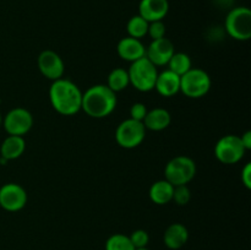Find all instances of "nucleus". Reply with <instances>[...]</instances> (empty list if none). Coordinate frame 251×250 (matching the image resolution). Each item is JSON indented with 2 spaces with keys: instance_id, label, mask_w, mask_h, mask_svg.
Instances as JSON below:
<instances>
[{
  "instance_id": "1",
  "label": "nucleus",
  "mask_w": 251,
  "mask_h": 250,
  "mask_svg": "<svg viewBox=\"0 0 251 250\" xmlns=\"http://www.w3.org/2000/svg\"><path fill=\"white\" fill-rule=\"evenodd\" d=\"M51 107L63 115H74L81 110L82 92L76 83L66 78L53 81L49 88Z\"/></svg>"
},
{
  "instance_id": "2",
  "label": "nucleus",
  "mask_w": 251,
  "mask_h": 250,
  "mask_svg": "<svg viewBox=\"0 0 251 250\" xmlns=\"http://www.w3.org/2000/svg\"><path fill=\"white\" fill-rule=\"evenodd\" d=\"M117 93L107 85H95L82 93L81 109L91 118L100 119L112 114L117 107Z\"/></svg>"
},
{
  "instance_id": "3",
  "label": "nucleus",
  "mask_w": 251,
  "mask_h": 250,
  "mask_svg": "<svg viewBox=\"0 0 251 250\" xmlns=\"http://www.w3.org/2000/svg\"><path fill=\"white\" fill-rule=\"evenodd\" d=\"M127 74H129L130 83L141 92H149V91L153 90L157 75H158L157 68L146 56L136 61H132Z\"/></svg>"
},
{
  "instance_id": "4",
  "label": "nucleus",
  "mask_w": 251,
  "mask_h": 250,
  "mask_svg": "<svg viewBox=\"0 0 251 250\" xmlns=\"http://www.w3.org/2000/svg\"><path fill=\"white\" fill-rule=\"evenodd\" d=\"M196 174V164L190 157L176 156L167 163L164 168L166 180L173 186L188 185Z\"/></svg>"
},
{
  "instance_id": "5",
  "label": "nucleus",
  "mask_w": 251,
  "mask_h": 250,
  "mask_svg": "<svg viewBox=\"0 0 251 250\" xmlns=\"http://www.w3.org/2000/svg\"><path fill=\"white\" fill-rule=\"evenodd\" d=\"M226 31L237 41H249L251 38V11L245 6L230 10L226 17Z\"/></svg>"
},
{
  "instance_id": "6",
  "label": "nucleus",
  "mask_w": 251,
  "mask_h": 250,
  "mask_svg": "<svg viewBox=\"0 0 251 250\" xmlns=\"http://www.w3.org/2000/svg\"><path fill=\"white\" fill-rule=\"evenodd\" d=\"M211 90V77L201 69L191 68L188 73L180 76V92L188 98L203 97Z\"/></svg>"
},
{
  "instance_id": "7",
  "label": "nucleus",
  "mask_w": 251,
  "mask_h": 250,
  "mask_svg": "<svg viewBox=\"0 0 251 250\" xmlns=\"http://www.w3.org/2000/svg\"><path fill=\"white\" fill-rule=\"evenodd\" d=\"M145 136H146V127L144 123L137 122L131 118L120 123L115 131V140L123 149H135L141 145Z\"/></svg>"
},
{
  "instance_id": "8",
  "label": "nucleus",
  "mask_w": 251,
  "mask_h": 250,
  "mask_svg": "<svg viewBox=\"0 0 251 250\" xmlns=\"http://www.w3.org/2000/svg\"><path fill=\"white\" fill-rule=\"evenodd\" d=\"M245 152L247 150L238 135H226L218 140L215 146L216 158L223 164L238 163L244 157Z\"/></svg>"
},
{
  "instance_id": "9",
  "label": "nucleus",
  "mask_w": 251,
  "mask_h": 250,
  "mask_svg": "<svg viewBox=\"0 0 251 250\" xmlns=\"http://www.w3.org/2000/svg\"><path fill=\"white\" fill-rule=\"evenodd\" d=\"M2 125L9 135L24 136L33 125V117L25 108H14L5 115Z\"/></svg>"
},
{
  "instance_id": "10",
  "label": "nucleus",
  "mask_w": 251,
  "mask_h": 250,
  "mask_svg": "<svg viewBox=\"0 0 251 250\" xmlns=\"http://www.w3.org/2000/svg\"><path fill=\"white\" fill-rule=\"evenodd\" d=\"M27 203V193L20 184L7 183L0 188V206L10 212L22 210Z\"/></svg>"
},
{
  "instance_id": "11",
  "label": "nucleus",
  "mask_w": 251,
  "mask_h": 250,
  "mask_svg": "<svg viewBox=\"0 0 251 250\" xmlns=\"http://www.w3.org/2000/svg\"><path fill=\"white\" fill-rule=\"evenodd\" d=\"M38 69L42 75L46 76L49 80H59L63 77L64 71H65V65L58 53L53 50H43L38 55Z\"/></svg>"
},
{
  "instance_id": "12",
  "label": "nucleus",
  "mask_w": 251,
  "mask_h": 250,
  "mask_svg": "<svg viewBox=\"0 0 251 250\" xmlns=\"http://www.w3.org/2000/svg\"><path fill=\"white\" fill-rule=\"evenodd\" d=\"M174 53L176 50L173 43L168 38L163 37L151 42L149 48L146 49V58L154 66H163L168 64Z\"/></svg>"
},
{
  "instance_id": "13",
  "label": "nucleus",
  "mask_w": 251,
  "mask_h": 250,
  "mask_svg": "<svg viewBox=\"0 0 251 250\" xmlns=\"http://www.w3.org/2000/svg\"><path fill=\"white\" fill-rule=\"evenodd\" d=\"M169 10L168 0H141L139 4V15L147 22L162 21Z\"/></svg>"
},
{
  "instance_id": "14",
  "label": "nucleus",
  "mask_w": 251,
  "mask_h": 250,
  "mask_svg": "<svg viewBox=\"0 0 251 250\" xmlns=\"http://www.w3.org/2000/svg\"><path fill=\"white\" fill-rule=\"evenodd\" d=\"M117 51L123 60L132 63L146 56V48L141 41L132 37H124L117 46Z\"/></svg>"
},
{
  "instance_id": "15",
  "label": "nucleus",
  "mask_w": 251,
  "mask_h": 250,
  "mask_svg": "<svg viewBox=\"0 0 251 250\" xmlns=\"http://www.w3.org/2000/svg\"><path fill=\"white\" fill-rule=\"evenodd\" d=\"M154 88L163 97H173L180 92V76L171 70H164L157 75Z\"/></svg>"
},
{
  "instance_id": "16",
  "label": "nucleus",
  "mask_w": 251,
  "mask_h": 250,
  "mask_svg": "<svg viewBox=\"0 0 251 250\" xmlns=\"http://www.w3.org/2000/svg\"><path fill=\"white\" fill-rule=\"evenodd\" d=\"M189 239V232L181 223H173L166 229L163 234V242L168 249L178 250L186 244Z\"/></svg>"
},
{
  "instance_id": "17",
  "label": "nucleus",
  "mask_w": 251,
  "mask_h": 250,
  "mask_svg": "<svg viewBox=\"0 0 251 250\" xmlns=\"http://www.w3.org/2000/svg\"><path fill=\"white\" fill-rule=\"evenodd\" d=\"M172 122L171 113L164 108H154L149 110L144 119V125L146 129L152 131H161L167 129Z\"/></svg>"
},
{
  "instance_id": "18",
  "label": "nucleus",
  "mask_w": 251,
  "mask_h": 250,
  "mask_svg": "<svg viewBox=\"0 0 251 250\" xmlns=\"http://www.w3.org/2000/svg\"><path fill=\"white\" fill-rule=\"evenodd\" d=\"M174 186L168 180H157L151 185L149 191L150 199L156 205H166L173 200Z\"/></svg>"
},
{
  "instance_id": "19",
  "label": "nucleus",
  "mask_w": 251,
  "mask_h": 250,
  "mask_svg": "<svg viewBox=\"0 0 251 250\" xmlns=\"http://www.w3.org/2000/svg\"><path fill=\"white\" fill-rule=\"evenodd\" d=\"M25 149H26V142H25L24 136L9 135L2 141L0 152H1L2 158L10 161V159L19 158L25 152Z\"/></svg>"
},
{
  "instance_id": "20",
  "label": "nucleus",
  "mask_w": 251,
  "mask_h": 250,
  "mask_svg": "<svg viewBox=\"0 0 251 250\" xmlns=\"http://www.w3.org/2000/svg\"><path fill=\"white\" fill-rule=\"evenodd\" d=\"M129 74H127V70H125V69L123 68L114 69V70L110 71V74L108 75L107 86L115 93L125 90V88L129 86Z\"/></svg>"
},
{
  "instance_id": "21",
  "label": "nucleus",
  "mask_w": 251,
  "mask_h": 250,
  "mask_svg": "<svg viewBox=\"0 0 251 250\" xmlns=\"http://www.w3.org/2000/svg\"><path fill=\"white\" fill-rule=\"evenodd\" d=\"M167 65H168V70L173 71L179 76H183L193 68L190 56L185 53H174Z\"/></svg>"
},
{
  "instance_id": "22",
  "label": "nucleus",
  "mask_w": 251,
  "mask_h": 250,
  "mask_svg": "<svg viewBox=\"0 0 251 250\" xmlns=\"http://www.w3.org/2000/svg\"><path fill=\"white\" fill-rule=\"evenodd\" d=\"M149 24L150 22H147L144 17H141L140 15H135V16H132L127 21V34H129V37H132V38L141 39L142 37H145L147 34Z\"/></svg>"
},
{
  "instance_id": "23",
  "label": "nucleus",
  "mask_w": 251,
  "mask_h": 250,
  "mask_svg": "<svg viewBox=\"0 0 251 250\" xmlns=\"http://www.w3.org/2000/svg\"><path fill=\"white\" fill-rule=\"evenodd\" d=\"M105 250H135L131 240L127 235L113 234L105 242Z\"/></svg>"
},
{
  "instance_id": "24",
  "label": "nucleus",
  "mask_w": 251,
  "mask_h": 250,
  "mask_svg": "<svg viewBox=\"0 0 251 250\" xmlns=\"http://www.w3.org/2000/svg\"><path fill=\"white\" fill-rule=\"evenodd\" d=\"M191 199V191L188 185H176L173 190V200L176 205L185 206L188 205Z\"/></svg>"
},
{
  "instance_id": "25",
  "label": "nucleus",
  "mask_w": 251,
  "mask_h": 250,
  "mask_svg": "<svg viewBox=\"0 0 251 250\" xmlns=\"http://www.w3.org/2000/svg\"><path fill=\"white\" fill-rule=\"evenodd\" d=\"M130 240H131L132 245L135 249H140V248H146L150 242L149 233L144 229H136L131 233L130 235Z\"/></svg>"
},
{
  "instance_id": "26",
  "label": "nucleus",
  "mask_w": 251,
  "mask_h": 250,
  "mask_svg": "<svg viewBox=\"0 0 251 250\" xmlns=\"http://www.w3.org/2000/svg\"><path fill=\"white\" fill-rule=\"evenodd\" d=\"M147 34L152 38V41L154 39L163 38L166 36V26L162 21H153L149 24V29H147Z\"/></svg>"
},
{
  "instance_id": "27",
  "label": "nucleus",
  "mask_w": 251,
  "mask_h": 250,
  "mask_svg": "<svg viewBox=\"0 0 251 250\" xmlns=\"http://www.w3.org/2000/svg\"><path fill=\"white\" fill-rule=\"evenodd\" d=\"M147 112H149V110H147L146 105H145L144 103H134V104L131 105V108H130V118L134 120H137V122H144Z\"/></svg>"
},
{
  "instance_id": "28",
  "label": "nucleus",
  "mask_w": 251,
  "mask_h": 250,
  "mask_svg": "<svg viewBox=\"0 0 251 250\" xmlns=\"http://www.w3.org/2000/svg\"><path fill=\"white\" fill-rule=\"evenodd\" d=\"M242 181L247 189H251V163H247L242 171Z\"/></svg>"
},
{
  "instance_id": "29",
  "label": "nucleus",
  "mask_w": 251,
  "mask_h": 250,
  "mask_svg": "<svg viewBox=\"0 0 251 250\" xmlns=\"http://www.w3.org/2000/svg\"><path fill=\"white\" fill-rule=\"evenodd\" d=\"M240 140H242L243 146L245 147V150H247V151L251 150V131H245L244 134L240 136Z\"/></svg>"
},
{
  "instance_id": "30",
  "label": "nucleus",
  "mask_w": 251,
  "mask_h": 250,
  "mask_svg": "<svg viewBox=\"0 0 251 250\" xmlns=\"http://www.w3.org/2000/svg\"><path fill=\"white\" fill-rule=\"evenodd\" d=\"M2 125V118H1V113H0V126Z\"/></svg>"
},
{
  "instance_id": "31",
  "label": "nucleus",
  "mask_w": 251,
  "mask_h": 250,
  "mask_svg": "<svg viewBox=\"0 0 251 250\" xmlns=\"http://www.w3.org/2000/svg\"><path fill=\"white\" fill-rule=\"evenodd\" d=\"M135 250H149L147 248H140V249H135Z\"/></svg>"
}]
</instances>
